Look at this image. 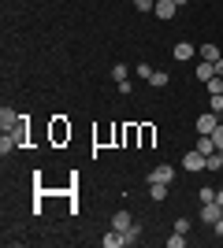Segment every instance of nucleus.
Instances as JSON below:
<instances>
[{
  "label": "nucleus",
  "instance_id": "nucleus-1",
  "mask_svg": "<svg viewBox=\"0 0 223 248\" xmlns=\"http://www.w3.org/2000/svg\"><path fill=\"white\" fill-rule=\"evenodd\" d=\"M182 163H186V170H208V155H201L197 148H186Z\"/></svg>",
  "mask_w": 223,
  "mask_h": 248
},
{
  "label": "nucleus",
  "instance_id": "nucleus-2",
  "mask_svg": "<svg viewBox=\"0 0 223 248\" xmlns=\"http://www.w3.org/2000/svg\"><path fill=\"white\" fill-rule=\"evenodd\" d=\"M19 119H22V115L15 111V108H8V104L0 108V130H4V134H8V130H15V126H19Z\"/></svg>",
  "mask_w": 223,
  "mask_h": 248
},
{
  "label": "nucleus",
  "instance_id": "nucleus-3",
  "mask_svg": "<svg viewBox=\"0 0 223 248\" xmlns=\"http://www.w3.org/2000/svg\"><path fill=\"white\" fill-rule=\"evenodd\" d=\"M220 123H223V119H220V115L212 111V108H208V111H205L201 119H197V134H212V130H216Z\"/></svg>",
  "mask_w": 223,
  "mask_h": 248
},
{
  "label": "nucleus",
  "instance_id": "nucleus-4",
  "mask_svg": "<svg viewBox=\"0 0 223 248\" xmlns=\"http://www.w3.org/2000/svg\"><path fill=\"white\" fill-rule=\"evenodd\" d=\"M220 218H223V204H216V200H212V204H205V207H201V222H208V226H216Z\"/></svg>",
  "mask_w": 223,
  "mask_h": 248
},
{
  "label": "nucleus",
  "instance_id": "nucleus-5",
  "mask_svg": "<svg viewBox=\"0 0 223 248\" xmlns=\"http://www.w3.org/2000/svg\"><path fill=\"white\" fill-rule=\"evenodd\" d=\"M149 182H164V186H171V182H175V167H171V163H160L156 170L149 174Z\"/></svg>",
  "mask_w": 223,
  "mask_h": 248
},
{
  "label": "nucleus",
  "instance_id": "nucleus-6",
  "mask_svg": "<svg viewBox=\"0 0 223 248\" xmlns=\"http://www.w3.org/2000/svg\"><path fill=\"white\" fill-rule=\"evenodd\" d=\"M153 11H156V19H164V22H168V19H175L179 4H175V0H156V8H153Z\"/></svg>",
  "mask_w": 223,
  "mask_h": 248
},
{
  "label": "nucleus",
  "instance_id": "nucleus-7",
  "mask_svg": "<svg viewBox=\"0 0 223 248\" xmlns=\"http://www.w3.org/2000/svg\"><path fill=\"white\" fill-rule=\"evenodd\" d=\"M130 226H134V218H130V211H116V215H112V230H123V233H127Z\"/></svg>",
  "mask_w": 223,
  "mask_h": 248
},
{
  "label": "nucleus",
  "instance_id": "nucleus-8",
  "mask_svg": "<svg viewBox=\"0 0 223 248\" xmlns=\"http://www.w3.org/2000/svg\"><path fill=\"white\" fill-rule=\"evenodd\" d=\"M127 245V233H123V230H108L104 233V248H123Z\"/></svg>",
  "mask_w": 223,
  "mask_h": 248
},
{
  "label": "nucleus",
  "instance_id": "nucleus-9",
  "mask_svg": "<svg viewBox=\"0 0 223 248\" xmlns=\"http://www.w3.org/2000/svg\"><path fill=\"white\" fill-rule=\"evenodd\" d=\"M149 197L156 200V204H164V200H168V186H164V182H149Z\"/></svg>",
  "mask_w": 223,
  "mask_h": 248
},
{
  "label": "nucleus",
  "instance_id": "nucleus-10",
  "mask_svg": "<svg viewBox=\"0 0 223 248\" xmlns=\"http://www.w3.org/2000/svg\"><path fill=\"white\" fill-rule=\"evenodd\" d=\"M208 78H216V63L201 60V63H197V82H208Z\"/></svg>",
  "mask_w": 223,
  "mask_h": 248
},
{
  "label": "nucleus",
  "instance_id": "nucleus-11",
  "mask_svg": "<svg viewBox=\"0 0 223 248\" xmlns=\"http://www.w3.org/2000/svg\"><path fill=\"white\" fill-rule=\"evenodd\" d=\"M193 56H197V48H193L190 41H182V45H175V60H182V63H186V60H193Z\"/></svg>",
  "mask_w": 223,
  "mask_h": 248
},
{
  "label": "nucleus",
  "instance_id": "nucleus-12",
  "mask_svg": "<svg viewBox=\"0 0 223 248\" xmlns=\"http://www.w3.org/2000/svg\"><path fill=\"white\" fill-rule=\"evenodd\" d=\"M145 82L153 85V89H160V85H168V82H171V74H168V71H153V74L145 78Z\"/></svg>",
  "mask_w": 223,
  "mask_h": 248
},
{
  "label": "nucleus",
  "instance_id": "nucleus-13",
  "mask_svg": "<svg viewBox=\"0 0 223 248\" xmlns=\"http://www.w3.org/2000/svg\"><path fill=\"white\" fill-rule=\"evenodd\" d=\"M197 56H201V60H208V63H216L223 56L220 48H216V45H201V48H197Z\"/></svg>",
  "mask_w": 223,
  "mask_h": 248
},
{
  "label": "nucleus",
  "instance_id": "nucleus-14",
  "mask_svg": "<svg viewBox=\"0 0 223 248\" xmlns=\"http://www.w3.org/2000/svg\"><path fill=\"white\" fill-rule=\"evenodd\" d=\"M208 108H212V111L223 119V93H208Z\"/></svg>",
  "mask_w": 223,
  "mask_h": 248
},
{
  "label": "nucleus",
  "instance_id": "nucleus-15",
  "mask_svg": "<svg viewBox=\"0 0 223 248\" xmlns=\"http://www.w3.org/2000/svg\"><path fill=\"white\" fill-rule=\"evenodd\" d=\"M208 170H223V148H216V152L208 155Z\"/></svg>",
  "mask_w": 223,
  "mask_h": 248
},
{
  "label": "nucleus",
  "instance_id": "nucleus-16",
  "mask_svg": "<svg viewBox=\"0 0 223 248\" xmlns=\"http://www.w3.org/2000/svg\"><path fill=\"white\" fill-rule=\"evenodd\" d=\"M11 148H19V141H15V137H11V134H4V137H0V152L8 155Z\"/></svg>",
  "mask_w": 223,
  "mask_h": 248
},
{
  "label": "nucleus",
  "instance_id": "nucleus-17",
  "mask_svg": "<svg viewBox=\"0 0 223 248\" xmlns=\"http://www.w3.org/2000/svg\"><path fill=\"white\" fill-rule=\"evenodd\" d=\"M112 78H116V85H119V82H130V78H127V67H123V63H116V67H112Z\"/></svg>",
  "mask_w": 223,
  "mask_h": 248
},
{
  "label": "nucleus",
  "instance_id": "nucleus-18",
  "mask_svg": "<svg viewBox=\"0 0 223 248\" xmlns=\"http://www.w3.org/2000/svg\"><path fill=\"white\" fill-rule=\"evenodd\" d=\"M67 134H71V130H67V126L64 123H60V119H56V126H52V137H56V141H64V137Z\"/></svg>",
  "mask_w": 223,
  "mask_h": 248
},
{
  "label": "nucleus",
  "instance_id": "nucleus-19",
  "mask_svg": "<svg viewBox=\"0 0 223 248\" xmlns=\"http://www.w3.org/2000/svg\"><path fill=\"white\" fill-rule=\"evenodd\" d=\"M138 237H141V226H138V222H134V226L127 230V245H138Z\"/></svg>",
  "mask_w": 223,
  "mask_h": 248
},
{
  "label": "nucleus",
  "instance_id": "nucleus-20",
  "mask_svg": "<svg viewBox=\"0 0 223 248\" xmlns=\"http://www.w3.org/2000/svg\"><path fill=\"white\" fill-rule=\"evenodd\" d=\"M182 245H186V233L175 230V237H168V248H182Z\"/></svg>",
  "mask_w": 223,
  "mask_h": 248
},
{
  "label": "nucleus",
  "instance_id": "nucleus-21",
  "mask_svg": "<svg viewBox=\"0 0 223 248\" xmlns=\"http://www.w3.org/2000/svg\"><path fill=\"white\" fill-rule=\"evenodd\" d=\"M212 200H216V189L205 186V189H201V204H212Z\"/></svg>",
  "mask_w": 223,
  "mask_h": 248
},
{
  "label": "nucleus",
  "instance_id": "nucleus-22",
  "mask_svg": "<svg viewBox=\"0 0 223 248\" xmlns=\"http://www.w3.org/2000/svg\"><path fill=\"white\" fill-rule=\"evenodd\" d=\"M134 8H138V11H153V8H156V0H134Z\"/></svg>",
  "mask_w": 223,
  "mask_h": 248
},
{
  "label": "nucleus",
  "instance_id": "nucleus-23",
  "mask_svg": "<svg viewBox=\"0 0 223 248\" xmlns=\"http://www.w3.org/2000/svg\"><path fill=\"white\" fill-rule=\"evenodd\" d=\"M212 141H216V148H223V123L212 130Z\"/></svg>",
  "mask_w": 223,
  "mask_h": 248
},
{
  "label": "nucleus",
  "instance_id": "nucleus-24",
  "mask_svg": "<svg viewBox=\"0 0 223 248\" xmlns=\"http://www.w3.org/2000/svg\"><path fill=\"white\" fill-rule=\"evenodd\" d=\"M216 74H220V78H223V56H220V60H216Z\"/></svg>",
  "mask_w": 223,
  "mask_h": 248
},
{
  "label": "nucleus",
  "instance_id": "nucleus-25",
  "mask_svg": "<svg viewBox=\"0 0 223 248\" xmlns=\"http://www.w3.org/2000/svg\"><path fill=\"white\" fill-rule=\"evenodd\" d=\"M216 233H220V237H223V218H220V222H216Z\"/></svg>",
  "mask_w": 223,
  "mask_h": 248
},
{
  "label": "nucleus",
  "instance_id": "nucleus-26",
  "mask_svg": "<svg viewBox=\"0 0 223 248\" xmlns=\"http://www.w3.org/2000/svg\"><path fill=\"white\" fill-rule=\"evenodd\" d=\"M216 204H223V189H220V193H216Z\"/></svg>",
  "mask_w": 223,
  "mask_h": 248
},
{
  "label": "nucleus",
  "instance_id": "nucleus-27",
  "mask_svg": "<svg viewBox=\"0 0 223 248\" xmlns=\"http://www.w3.org/2000/svg\"><path fill=\"white\" fill-rule=\"evenodd\" d=\"M175 4H179V8H182V4H190V0H175Z\"/></svg>",
  "mask_w": 223,
  "mask_h": 248
}]
</instances>
